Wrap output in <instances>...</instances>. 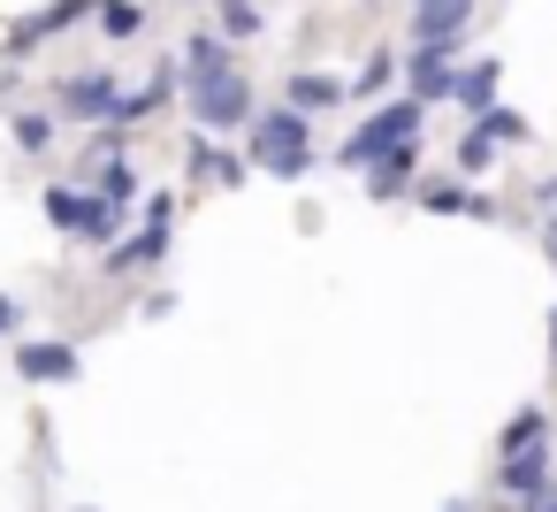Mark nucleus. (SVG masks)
<instances>
[{"mask_svg": "<svg viewBox=\"0 0 557 512\" xmlns=\"http://www.w3.org/2000/svg\"><path fill=\"white\" fill-rule=\"evenodd\" d=\"M389 85H397V54H367L359 77H351V100H382Z\"/></svg>", "mask_w": 557, "mask_h": 512, "instance_id": "16", "label": "nucleus"}, {"mask_svg": "<svg viewBox=\"0 0 557 512\" xmlns=\"http://www.w3.org/2000/svg\"><path fill=\"white\" fill-rule=\"evenodd\" d=\"M16 375H24V382H70V375H77V344H54V337H47V344H24V352H16Z\"/></svg>", "mask_w": 557, "mask_h": 512, "instance_id": "10", "label": "nucleus"}, {"mask_svg": "<svg viewBox=\"0 0 557 512\" xmlns=\"http://www.w3.org/2000/svg\"><path fill=\"white\" fill-rule=\"evenodd\" d=\"M260 9H252V0H222V39H260Z\"/></svg>", "mask_w": 557, "mask_h": 512, "instance_id": "23", "label": "nucleus"}, {"mask_svg": "<svg viewBox=\"0 0 557 512\" xmlns=\"http://www.w3.org/2000/svg\"><path fill=\"white\" fill-rule=\"evenodd\" d=\"M115 230H123V199L85 192V222H77V237H85V245H115Z\"/></svg>", "mask_w": 557, "mask_h": 512, "instance_id": "15", "label": "nucleus"}, {"mask_svg": "<svg viewBox=\"0 0 557 512\" xmlns=\"http://www.w3.org/2000/svg\"><path fill=\"white\" fill-rule=\"evenodd\" d=\"M169 237H176V222H146L138 237L108 245L100 260H108V276H131V268H153V260H169Z\"/></svg>", "mask_w": 557, "mask_h": 512, "instance_id": "7", "label": "nucleus"}, {"mask_svg": "<svg viewBox=\"0 0 557 512\" xmlns=\"http://www.w3.org/2000/svg\"><path fill=\"white\" fill-rule=\"evenodd\" d=\"M473 123H481L496 146H519V138H534V131H527V115H511V108H481Z\"/></svg>", "mask_w": 557, "mask_h": 512, "instance_id": "21", "label": "nucleus"}, {"mask_svg": "<svg viewBox=\"0 0 557 512\" xmlns=\"http://www.w3.org/2000/svg\"><path fill=\"white\" fill-rule=\"evenodd\" d=\"M443 512H466V504H443Z\"/></svg>", "mask_w": 557, "mask_h": 512, "instance_id": "31", "label": "nucleus"}, {"mask_svg": "<svg viewBox=\"0 0 557 512\" xmlns=\"http://www.w3.org/2000/svg\"><path fill=\"white\" fill-rule=\"evenodd\" d=\"M191 176H199V184H222V192H237V184L252 176V154H222V146L199 131V146H191Z\"/></svg>", "mask_w": 557, "mask_h": 512, "instance_id": "9", "label": "nucleus"}, {"mask_svg": "<svg viewBox=\"0 0 557 512\" xmlns=\"http://www.w3.org/2000/svg\"><path fill=\"white\" fill-rule=\"evenodd\" d=\"M252 169H268V176H283V184H298L306 169H313V138H306V108H260L252 115Z\"/></svg>", "mask_w": 557, "mask_h": 512, "instance_id": "1", "label": "nucleus"}, {"mask_svg": "<svg viewBox=\"0 0 557 512\" xmlns=\"http://www.w3.org/2000/svg\"><path fill=\"white\" fill-rule=\"evenodd\" d=\"M473 24V0H412V47H458Z\"/></svg>", "mask_w": 557, "mask_h": 512, "instance_id": "5", "label": "nucleus"}, {"mask_svg": "<svg viewBox=\"0 0 557 512\" xmlns=\"http://www.w3.org/2000/svg\"><path fill=\"white\" fill-rule=\"evenodd\" d=\"M504 489H511L519 504H534V497L549 489V436L527 443V451H504Z\"/></svg>", "mask_w": 557, "mask_h": 512, "instance_id": "8", "label": "nucleus"}, {"mask_svg": "<svg viewBox=\"0 0 557 512\" xmlns=\"http://www.w3.org/2000/svg\"><path fill=\"white\" fill-rule=\"evenodd\" d=\"M47 222H54V230H77V222H85V192H77V184H54V192H47Z\"/></svg>", "mask_w": 557, "mask_h": 512, "instance_id": "22", "label": "nucleus"}, {"mask_svg": "<svg viewBox=\"0 0 557 512\" xmlns=\"http://www.w3.org/2000/svg\"><path fill=\"white\" fill-rule=\"evenodd\" d=\"M100 32L108 39H138L146 32V9H138V0H100Z\"/></svg>", "mask_w": 557, "mask_h": 512, "instance_id": "18", "label": "nucleus"}, {"mask_svg": "<svg viewBox=\"0 0 557 512\" xmlns=\"http://www.w3.org/2000/svg\"><path fill=\"white\" fill-rule=\"evenodd\" d=\"M420 123H428V100L420 93H405V100H389V108H374L344 146H336V161L344 169H374L389 146H405V138H420Z\"/></svg>", "mask_w": 557, "mask_h": 512, "instance_id": "3", "label": "nucleus"}, {"mask_svg": "<svg viewBox=\"0 0 557 512\" xmlns=\"http://www.w3.org/2000/svg\"><path fill=\"white\" fill-rule=\"evenodd\" d=\"M458 108H496V62H473V70H458Z\"/></svg>", "mask_w": 557, "mask_h": 512, "instance_id": "17", "label": "nucleus"}, {"mask_svg": "<svg viewBox=\"0 0 557 512\" xmlns=\"http://www.w3.org/2000/svg\"><path fill=\"white\" fill-rule=\"evenodd\" d=\"M359 9H374V0H359Z\"/></svg>", "mask_w": 557, "mask_h": 512, "instance_id": "32", "label": "nucleus"}, {"mask_svg": "<svg viewBox=\"0 0 557 512\" xmlns=\"http://www.w3.org/2000/svg\"><path fill=\"white\" fill-rule=\"evenodd\" d=\"M85 16H100V0H54V9H39V16H24V24H16V47H32V39H54V32L85 24Z\"/></svg>", "mask_w": 557, "mask_h": 512, "instance_id": "12", "label": "nucleus"}, {"mask_svg": "<svg viewBox=\"0 0 557 512\" xmlns=\"http://www.w3.org/2000/svg\"><path fill=\"white\" fill-rule=\"evenodd\" d=\"M412 169H420V138H405V146H389L374 169H367V184H374V199H397L405 184H412Z\"/></svg>", "mask_w": 557, "mask_h": 512, "instance_id": "13", "label": "nucleus"}, {"mask_svg": "<svg viewBox=\"0 0 557 512\" xmlns=\"http://www.w3.org/2000/svg\"><path fill=\"white\" fill-rule=\"evenodd\" d=\"M549 436V420H542V405H527V413H511V428L496 436V451H527V443H542Z\"/></svg>", "mask_w": 557, "mask_h": 512, "instance_id": "20", "label": "nucleus"}, {"mask_svg": "<svg viewBox=\"0 0 557 512\" xmlns=\"http://www.w3.org/2000/svg\"><path fill=\"white\" fill-rule=\"evenodd\" d=\"M16 321H24V314H16V298L0 291V337H16Z\"/></svg>", "mask_w": 557, "mask_h": 512, "instance_id": "27", "label": "nucleus"}, {"mask_svg": "<svg viewBox=\"0 0 557 512\" xmlns=\"http://www.w3.org/2000/svg\"><path fill=\"white\" fill-rule=\"evenodd\" d=\"M344 93H351V85H344V77H321V70H290V77H283V100H290V108H306V115L336 108Z\"/></svg>", "mask_w": 557, "mask_h": 512, "instance_id": "11", "label": "nucleus"}, {"mask_svg": "<svg viewBox=\"0 0 557 512\" xmlns=\"http://www.w3.org/2000/svg\"><path fill=\"white\" fill-rule=\"evenodd\" d=\"M527 512H557V489H542V497H534V504H527Z\"/></svg>", "mask_w": 557, "mask_h": 512, "instance_id": "29", "label": "nucleus"}, {"mask_svg": "<svg viewBox=\"0 0 557 512\" xmlns=\"http://www.w3.org/2000/svg\"><path fill=\"white\" fill-rule=\"evenodd\" d=\"M405 77H412V93H420L428 108H435V100H458V62H450V47H412Z\"/></svg>", "mask_w": 557, "mask_h": 512, "instance_id": "6", "label": "nucleus"}, {"mask_svg": "<svg viewBox=\"0 0 557 512\" xmlns=\"http://www.w3.org/2000/svg\"><path fill=\"white\" fill-rule=\"evenodd\" d=\"M420 207H428V215H481V222L496 215V207H488L481 192H466V184H420Z\"/></svg>", "mask_w": 557, "mask_h": 512, "instance_id": "14", "label": "nucleus"}, {"mask_svg": "<svg viewBox=\"0 0 557 512\" xmlns=\"http://www.w3.org/2000/svg\"><path fill=\"white\" fill-rule=\"evenodd\" d=\"M184 62H191V70H230V39H222V32H199V39L184 47Z\"/></svg>", "mask_w": 557, "mask_h": 512, "instance_id": "24", "label": "nucleus"}, {"mask_svg": "<svg viewBox=\"0 0 557 512\" xmlns=\"http://www.w3.org/2000/svg\"><path fill=\"white\" fill-rule=\"evenodd\" d=\"M100 192L131 207V192H138V176H131V161H123V154H108V176H100Z\"/></svg>", "mask_w": 557, "mask_h": 512, "instance_id": "26", "label": "nucleus"}, {"mask_svg": "<svg viewBox=\"0 0 557 512\" xmlns=\"http://www.w3.org/2000/svg\"><path fill=\"white\" fill-rule=\"evenodd\" d=\"M184 85H191V123L207 131V138H230V131H252V85H245V70H184Z\"/></svg>", "mask_w": 557, "mask_h": 512, "instance_id": "2", "label": "nucleus"}, {"mask_svg": "<svg viewBox=\"0 0 557 512\" xmlns=\"http://www.w3.org/2000/svg\"><path fill=\"white\" fill-rule=\"evenodd\" d=\"M488 161H496V138H488V131H481V123H473V131H466V138H458V169H473V176H481V169H488Z\"/></svg>", "mask_w": 557, "mask_h": 512, "instance_id": "25", "label": "nucleus"}, {"mask_svg": "<svg viewBox=\"0 0 557 512\" xmlns=\"http://www.w3.org/2000/svg\"><path fill=\"white\" fill-rule=\"evenodd\" d=\"M549 260H557V222H549Z\"/></svg>", "mask_w": 557, "mask_h": 512, "instance_id": "30", "label": "nucleus"}, {"mask_svg": "<svg viewBox=\"0 0 557 512\" xmlns=\"http://www.w3.org/2000/svg\"><path fill=\"white\" fill-rule=\"evenodd\" d=\"M54 100H62V115H77V123H115L131 93H123V77H115V70H85V77H62V93H54Z\"/></svg>", "mask_w": 557, "mask_h": 512, "instance_id": "4", "label": "nucleus"}, {"mask_svg": "<svg viewBox=\"0 0 557 512\" xmlns=\"http://www.w3.org/2000/svg\"><path fill=\"white\" fill-rule=\"evenodd\" d=\"M9 131H16V154H47V146L62 138V131H54V115H39V108H32V115H16Z\"/></svg>", "mask_w": 557, "mask_h": 512, "instance_id": "19", "label": "nucleus"}, {"mask_svg": "<svg viewBox=\"0 0 557 512\" xmlns=\"http://www.w3.org/2000/svg\"><path fill=\"white\" fill-rule=\"evenodd\" d=\"M549 337H557V321H549Z\"/></svg>", "mask_w": 557, "mask_h": 512, "instance_id": "33", "label": "nucleus"}, {"mask_svg": "<svg viewBox=\"0 0 557 512\" xmlns=\"http://www.w3.org/2000/svg\"><path fill=\"white\" fill-rule=\"evenodd\" d=\"M534 199H542V207L557 215V176H549V184H534Z\"/></svg>", "mask_w": 557, "mask_h": 512, "instance_id": "28", "label": "nucleus"}]
</instances>
